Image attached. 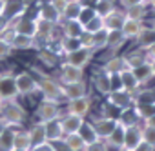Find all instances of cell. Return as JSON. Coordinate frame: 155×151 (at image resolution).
<instances>
[{
  "mask_svg": "<svg viewBox=\"0 0 155 151\" xmlns=\"http://www.w3.org/2000/svg\"><path fill=\"white\" fill-rule=\"evenodd\" d=\"M38 91L44 97L42 100H49V102H60L64 97V84H60V80H55L51 77H42L38 79Z\"/></svg>",
  "mask_w": 155,
  "mask_h": 151,
  "instance_id": "1",
  "label": "cell"
},
{
  "mask_svg": "<svg viewBox=\"0 0 155 151\" xmlns=\"http://www.w3.org/2000/svg\"><path fill=\"white\" fill-rule=\"evenodd\" d=\"M26 117H28V111L17 100L6 102V106L2 109V120L8 126H22L24 120H26Z\"/></svg>",
  "mask_w": 155,
  "mask_h": 151,
  "instance_id": "2",
  "label": "cell"
},
{
  "mask_svg": "<svg viewBox=\"0 0 155 151\" xmlns=\"http://www.w3.org/2000/svg\"><path fill=\"white\" fill-rule=\"evenodd\" d=\"M17 97H18V88H17L15 75L2 73L0 75V98L4 102H11L17 100Z\"/></svg>",
  "mask_w": 155,
  "mask_h": 151,
  "instance_id": "3",
  "label": "cell"
},
{
  "mask_svg": "<svg viewBox=\"0 0 155 151\" xmlns=\"http://www.w3.org/2000/svg\"><path fill=\"white\" fill-rule=\"evenodd\" d=\"M15 80H17V88H18V95L28 97L38 91V80L33 77L29 71H20L18 75H15Z\"/></svg>",
  "mask_w": 155,
  "mask_h": 151,
  "instance_id": "4",
  "label": "cell"
},
{
  "mask_svg": "<svg viewBox=\"0 0 155 151\" xmlns=\"http://www.w3.org/2000/svg\"><path fill=\"white\" fill-rule=\"evenodd\" d=\"M91 124H93V127H95V131H97L99 138L106 140V138L115 131V127L119 126V118H115V117H104V115H99V117H95V118L91 120Z\"/></svg>",
  "mask_w": 155,
  "mask_h": 151,
  "instance_id": "5",
  "label": "cell"
},
{
  "mask_svg": "<svg viewBox=\"0 0 155 151\" xmlns=\"http://www.w3.org/2000/svg\"><path fill=\"white\" fill-rule=\"evenodd\" d=\"M106 100H108L113 108H117L119 111H122V109H128V108H133V106H135V95H133L131 91H126V89L111 91V93L106 97Z\"/></svg>",
  "mask_w": 155,
  "mask_h": 151,
  "instance_id": "6",
  "label": "cell"
},
{
  "mask_svg": "<svg viewBox=\"0 0 155 151\" xmlns=\"http://www.w3.org/2000/svg\"><path fill=\"white\" fill-rule=\"evenodd\" d=\"M35 113H37V120L38 122H49V120H55V118L62 117L60 106L57 102H49V100H42Z\"/></svg>",
  "mask_w": 155,
  "mask_h": 151,
  "instance_id": "7",
  "label": "cell"
},
{
  "mask_svg": "<svg viewBox=\"0 0 155 151\" xmlns=\"http://www.w3.org/2000/svg\"><path fill=\"white\" fill-rule=\"evenodd\" d=\"M0 37H4L13 49H18V51H24V49H31L35 47V37H29V35H22V33H17V31H6L4 35H0Z\"/></svg>",
  "mask_w": 155,
  "mask_h": 151,
  "instance_id": "8",
  "label": "cell"
},
{
  "mask_svg": "<svg viewBox=\"0 0 155 151\" xmlns=\"http://www.w3.org/2000/svg\"><path fill=\"white\" fill-rule=\"evenodd\" d=\"M9 20H11V29H15L17 33L37 37V33H38V20L28 18V17H17V18H9Z\"/></svg>",
  "mask_w": 155,
  "mask_h": 151,
  "instance_id": "9",
  "label": "cell"
},
{
  "mask_svg": "<svg viewBox=\"0 0 155 151\" xmlns=\"http://www.w3.org/2000/svg\"><path fill=\"white\" fill-rule=\"evenodd\" d=\"M62 84H73V82H81L84 80V67H77L69 62L60 66V79Z\"/></svg>",
  "mask_w": 155,
  "mask_h": 151,
  "instance_id": "10",
  "label": "cell"
},
{
  "mask_svg": "<svg viewBox=\"0 0 155 151\" xmlns=\"http://www.w3.org/2000/svg\"><path fill=\"white\" fill-rule=\"evenodd\" d=\"M91 82H93V88H95V91H97L99 95L108 97V95L111 93V75L106 73L102 67H99V71L93 75Z\"/></svg>",
  "mask_w": 155,
  "mask_h": 151,
  "instance_id": "11",
  "label": "cell"
},
{
  "mask_svg": "<svg viewBox=\"0 0 155 151\" xmlns=\"http://www.w3.org/2000/svg\"><path fill=\"white\" fill-rule=\"evenodd\" d=\"M91 111V98L86 95V97H81V98H73V100H68V108H66V113H71V115H79V117H88Z\"/></svg>",
  "mask_w": 155,
  "mask_h": 151,
  "instance_id": "12",
  "label": "cell"
},
{
  "mask_svg": "<svg viewBox=\"0 0 155 151\" xmlns=\"http://www.w3.org/2000/svg\"><path fill=\"white\" fill-rule=\"evenodd\" d=\"M102 69L106 73H110V75H115V73H122V71L131 69V67H130V64H128L124 55H111V56H108L104 60Z\"/></svg>",
  "mask_w": 155,
  "mask_h": 151,
  "instance_id": "13",
  "label": "cell"
},
{
  "mask_svg": "<svg viewBox=\"0 0 155 151\" xmlns=\"http://www.w3.org/2000/svg\"><path fill=\"white\" fill-rule=\"evenodd\" d=\"M140 142H142V122H140V124L128 126V127H126V137H124V147H122V149L133 151Z\"/></svg>",
  "mask_w": 155,
  "mask_h": 151,
  "instance_id": "14",
  "label": "cell"
},
{
  "mask_svg": "<svg viewBox=\"0 0 155 151\" xmlns=\"http://www.w3.org/2000/svg\"><path fill=\"white\" fill-rule=\"evenodd\" d=\"M93 53H95V49L81 47V49H77V51H73V53L66 55V58H68V62H69V64H73V66H77V67H86V66L91 62Z\"/></svg>",
  "mask_w": 155,
  "mask_h": 151,
  "instance_id": "15",
  "label": "cell"
},
{
  "mask_svg": "<svg viewBox=\"0 0 155 151\" xmlns=\"http://www.w3.org/2000/svg\"><path fill=\"white\" fill-rule=\"evenodd\" d=\"M142 29H144V22L142 20H135V18H128V17L124 20L122 27H120V31L126 37V40H135L140 35Z\"/></svg>",
  "mask_w": 155,
  "mask_h": 151,
  "instance_id": "16",
  "label": "cell"
},
{
  "mask_svg": "<svg viewBox=\"0 0 155 151\" xmlns=\"http://www.w3.org/2000/svg\"><path fill=\"white\" fill-rule=\"evenodd\" d=\"M84 117H79V115H71V113H66L60 117V122H62V127H64V133L69 135V133H79L81 126L84 124Z\"/></svg>",
  "mask_w": 155,
  "mask_h": 151,
  "instance_id": "17",
  "label": "cell"
},
{
  "mask_svg": "<svg viewBox=\"0 0 155 151\" xmlns=\"http://www.w3.org/2000/svg\"><path fill=\"white\" fill-rule=\"evenodd\" d=\"M86 95H88V84H86V80L73 82V84H64V97L68 100L81 98V97H86Z\"/></svg>",
  "mask_w": 155,
  "mask_h": 151,
  "instance_id": "18",
  "label": "cell"
},
{
  "mask_svg": "<svg viewBox=\"0 0 155 151\" xmlns=\"http://www.w3.org/2000/svg\"><path fill=\"white\" fill-rule=\"evenodd\" d=\"M31 147H33V144H31L28 129L17 127L15 138H13V151H31Z\"/></svg>",
  "mask_w": 155,
  "mask_h": 151,
  "instance_id": "19",
  "label": "cell"
},
{
  "mask_svg": "<svg viewBox=\"0 0 155 151\" xmlns=\"http://www.w3.org/2000/svg\"><path fill=\"white\" fill-rule=\"evenodd\" d=\"M28 133H29V138H31V144L33 146H38L42 142H48V135H46V124L44 122H35L28 127Z\"/></svg>",
  "mask_w": 155,
  "mask_h": 151,
  "instance_id": "20",
  "label": "cell"
},
{
  "mask_svg": "<svg viewBox=\"0 0 155 151\" xmlns=\"http://www.w3.org/2000/svg\"><path fill=\"white\" fill-rule=\"evenodd\" d=\"M126 20V11H120L119 8L115 11H111L108 17H104V27L108 31H113V29H120L122 24Z\"/></svg>",
  "mask_w": 155,
  "mask_h": 151,
  "instance_id": "21",
  "label": "cell"
},
{
  "mask_svg": "<svg viewBox=\"0 0 155 151\" xmlns=\"http://www.w3.org/2000/svg\"><path fill=\"white\" fill-rule=\"evenodd\" d=\"M124 137H126V127L119 122V126L115 127V131L106 138V144L111 147V149H115V151H120L122 147H124Z\"/></svg>",
  "mask_w": 155,
  "mask_h": 151,
  "instance_id": "22",
  "label": "cell"
},
{
  "mask_svg": "<svg viewBox=\"0 0 155 151\" xmlns=\"http://www.w3.org/2000/svg\"><path fill=\"white\" fill-rule=\"evenodd\" d=\"M126 42H128V40H126V37L122 35V31H120V29H113V31L108 33V44H106V49H110L113 55H117V51H119Z\"/></svg>",
  "mask_w": 155,
  "mask_h": 151,
  "instance_id": "23",
  "label": "cell"
},
{
  "mask_svg": "<svg viewBox=\"0 0 155 151\" xmlns=\"http://www.w3.org/2000/svg\"><path fill=\"white\" fill-rule=\"evenodd\" d=\"M133 73H135V77H137V80H139L140 88L148 86V84L155 79V75H153V69H151V64H150V62H146V64H142V66L135 67V69H133Z\"/></svg>",
  "mask_w": 155,
  "mask_h": 151,
  "instance_id": "24",
  "label": "cell"
},
{
  "mask_svg": "<svg viewBox=\"0 0 155 151\" xmlns=\"http://www.w3.org/2000/svg\"><path fill=\"white\" fill-rule=\"evenodd\" d=\"M124 56H126V60H128V64H130V67H131V69H135V67H139V66H142V64L150 62V60H148V56H146V51H144L142 47H139V46H137V49L128 51Z\"/></svg>",
  "mask_w": 155,
  "mask_h": 151,
  "instance_id": "25",
  "label": "cell"
},
{
  "mask_svg": "<svg viewBox=\"0 0 155 151\" xmlns=\"http://www.w3.org/2000/svg\"><path fill=\"white\" fill-rule=\"evenodd\" d=\"M44 124H46L48 140H58V138H64V137H66L60 118H55V120H49V122H44Z\"/></svg>",
  "mask_w": 155,
  "mask_h": 151,
  "instance_id": "26",
  "label": "cell"
},
{
  "mask_svg": "<svg viewBox=\"0 0 155 151\" xmlns=\"http://www.w3.org/2000/svg\"><path fill=\"white\" fill-rule=\"evenodd\" d=\"M17 127H22V126H6V129L0 135V151H13V138H15Z\"/></svg>",
  "mask_w": 155,
  "mask_h": 151,
  "instance_id": "27",
  "label": "cell"
},
{
  "mask_svg": "<svg viewBox=\"0 0 155 151\" xmlns=\"http://www.w3.org/2000/svg\"><path fill=\"white\" fill-rule=\"evenodd\" d=\"M119 122L124 126V127H128V126H133V124H140L142 120H140V117H139V113H137V109H135V106L133 108H128V109H122L120 113H119Z\"/></svg>",
  "mask_w": 155,
  "mask_h": 151,
  "instance_id": "28",
  "label": "cell"
},
{
  "mask_svg": "<svg viewBox=\"0 0 155 151\" xmlns=\"http://www.w3.org/2000/svg\"><path fill=\"white\" fill-rule=\"evenodd\" d=\"M120 80H122V86H124L126 91L135 93L137 89H140V84H139V80H137V77H135L133 69H126V71H122V73H120Z\"/></svg>",
  "mask_w": 155,
  "mask_h": 151,
  "instance_id": "29",
  "label": "cell"
},
{
  "mask_svg": "<svg viewBox=\"0 0 155 151\" xmlns=\"http://www.w3.org/2000/svg\"><path fill=\"white\" fill-rule=\"evenodd\" d=\"M82 9H84V6L81 4V0H69V4H68V8H66L62 17L66 20H79Z\"/></svg>",
  "mask_w": 155,
  "mask_h": 151,
  "instance_id": "30",
  "label": "cell"
},
{
  "mask_svg": "<svg viewBox=\"0 0 155 151\" xmlns=\"http://www.w3.org/2000/svg\"><path fill=\"white\" fill-rule=\"evenodd\" d=\"M79 135L82 137V140L86 142V146H88V144H91V142H95V140H99V135H97V131H95L93 124H91V122H88V120H84V124L81 126Z\"/></svg>",
  "mask_w": 155,
  "mask_h": 151,
  "instance_id": "31",
  "label": "cell"
},
{
  "mask_svg": "<svg viewBox=\"0 0 155 151\" xmlns=\"http://www.w3.org/2000/svg\"><path fill=\"white\" fill-rule=\"evenodd\" d=\"M81 47H82V42H81V38H77V37H64L60 40V49H62L64 55H69V53L81 49Z\"/></svg>",
  "mask_w": 155,
  "mask_h": 151,
  "instance_id": "32",
  "label": "cell"
},
{
  "mask_svg": "<svg viewBox=\"0 0 155 151\" xmlns=\"http://www.w3.org/2000/svg\"><path fill=\"white\" fill-rule=\"evenodd\" d=\"M62 15L51 6V2H48V4H44L42 8H40V11H38V20H49V22H58V18H60Z\"/></svg>",
  "mask_w": 155,
  "mask_h": 151,
  "instance_id": "33",
  "label": "cell"
},
{
  "mask_svg": "<svg viewBox=\"0 0 155 151\" xmlns=\"http://www.w3.org/2000/svg\"><path fill=\"white\" fill-rule=\"evenodd\" d=\"M126 11V17L128 18H135V20H146L148 18V4H139V6H133L130 9H124Z\"/></svg>",
  "mask_w": 155,
  "mask_h": 151,
  "instance_id": "34",
  "label": "cell"
},
{
  "mask_svg": "<svg viewBox=\"0 0 155 151\" xmlns=\"http://www.w3.org/2000/svg\"><path fill=\"white\" fill-rule=\"evenodd\" d=\"M64 138H66V142H68L69 151H84V149H86V142L82 140V137H81L79 133H69V135H66Z\"/></svg>",
  "mask_w": 155,
  "mask_h": 151,
  "instance_id": "35",
  "label": "cell"
},
{
  "mask_svg": "<svg viewBox=\"0 0 155 151\" xmlns=\"http://www.w3.org/2000/svg\"><path fill=\"white\" fill-rule=\"evenodd\" d=\"M133 95H135V104L155 102V89H151V88H146V86H144V89L140 88V89H137Z\"/></svg>",
  "mask_w": 155,
  "mask_h": 151,
  "instance_id": "36",
  "label": "cell"
},
{
  "mask_svg": "<svg viewBox=\"0 0 155 151\" xmlns=\"http://www.w3.org/2000/svg\"><path fill=\"white\" fill-rule=\"evenodd\" d=\"M84 33V26L79 20H68L64 26V37H77L81 38V35Z\"/></svg>",
  "mask_w": 155,
  "mask_h": 151,
  "instance_id": "37",
  "label": "cell"
},
{
  "mask_svg": "<svg viewBox=\"0 0 155 151\" xmlns=\"http://www.w3.org/2000/svg\"><path fill=\"white\" fill-rule=\"evenodd\" d=\"M117 6H115V0H97L95 2V11L97 15H101L102 18L108 17L111 11H115Z\"/></svg>",
  "mask_w": 155,
  "mask_h": 151,
  "instance_id": "38",
  "label": "cell"
},
{
  "mask_svg": "<svg viewBox=\"0 0 155 151\" xmlns=\"http://www.w3.org/2000/svg\"><path fill=\"white\" fill-rule=\"evenodd\" d=\"M55 22H49V20H38V37L42 38V40H49L51 38V35H53V31H55V26H53Z\"/></svg>",
  "mask_w": 155,
  "mask_h": 151,
  "instance_id": "39",
  "label": "cell"
},
{
  "mask_svg": "<svg viewBox=\"0 0 155 151\" xmlns=\"http://www.w3.org/2000/svg\"><path fill=\"white\" fill-rule=\"evenodd\" d=\"M101 29H106V27H104V18H102L101 15H95V17L84 26V31H88V33H97V31H101Z\"/></svg>",
  "mask_w": 155,
  "mask_h": 151,
  "instance_id": "40",
  "label": "cell"
},
{
  "mask_svg": "<svg viewBox=\"0 0 155 151\" xmlns=\"http://www.w3.org/2000/svg\"><path fill=\"white\" fill-rule=\"evenodd\" d=\"M135 109L140 117V120L155 115V102H148V104H135Z\"/></svg>",
  "mask_w": 155,
  "mask_h": 151,
  "instance_id": "41",
  "label": "cell"
},
{
  "mask_svg": "<svg viewBox=\"0 0 155 151\" xmlns=\"http://www.w3.org/2000/svg\"><path fill=\"white\" fill-rule=\"evenodd\" d=\"M108 29H101L97 33H93V40H95V51L97 49H106V44H108Z\"/></svg>",
  "mask_w": 155,
  "mask_h": 151,
  "instance_id": "42",
  "label": "cell"
},
{
  "mask_svg": "<svg viewBox=\"0 0 155 151\" xmlns=\"http://www.w3.org/2000/svg\"><path fill=\"white\" fill-rule=\"evenodd\" d=\"M84 151H111V147H110V146L106 144V140L99 138V140H95V142L88 144Z\"/></svg>",
  "mask_w": 155,
  "mask_h": 151,
  "instance_id": "43",
  "label": "cell"
},
{
  "mask_svg": "<svg viewBox=\"0 0 155 151\" xmlns=\"http://www.w3.org/2000/svg\"><path fill=\"white\" fill-rule=\"evenodd\" d=\"M38 58H40V62H42L44 66H48V67L57 66V55H53V53H49V51H40Z\"/></svg>",
  "mask_w": 155,
  "mask_h": 151,
  "instance_id": "44",
  "label": "cell"
},
{
  "mask_svg": "<svg viewBox=\"0 0 155 151\" xmlns=\"http://www.w3.org/2000/svg\"><path fill=\"white\" fill-rule=\"evenodd\" d=\"M11 51H13L11 44L4 37H0V60H6L8 56H11Z\"/></svg>",
  "mask_w": 155,
  "mask_h": 151,
  "instance_id": "45",
  "label": "cell"
},
{
  "mask_svg": "<svg viewBox=\"0 0 155 151\" xmlns=\"http://www.w3.org/2000/svg\"><path fill=\"white\" fill-rule=\"evenodd\" d=\"M142 140L150 142L155 146V127H148V126H142Z\"/></svg>",
  "mask_w": 155,
  "mask_h": 151,
  "instance_id": "46",
  "label": "cell"
},
{
  "mask_svg": "<svg viewBox=\"0 0 155 151\" xmlns=\"http://www.w3.org/2000/svg\"><path fill=\"white\" fill-rule=\"evenodd\" d=\"M49 144L53 146V149H55V151H69V147H68V142H66V138H58V140H49Z\"/></svg>",
  "mask_w": 155,
  "mask_h": 151,
  "instance_id": "47",
  "label": "cell"
},
{
  "mask_svg": "<svg viewBox=\"0 0 155 151\" xmlns=\"http://www.w3.org/2000/svg\"><path fill=\"white\" fill-rule=\"evenodd\" d=\"M49 2H51V6H53L60 15H64L66 8H68V4H69V0H49Z\"/></svg>",
  "mask_w": 155,
  "mask_h": 151,
  "instance_id": "48",
  "label": "cell"
},
{
  "mask_svg": "<svg viewBox=\"0 0 155 151\" xmlns=\"http://www.w3.org/2000/svg\"><path fill=\"white\" fill-rule=\"evenodd\" d=\"M119 4L122 9H130L133 6H139V4H144V0H119Z\"/></svg>",
  "mask_w": 155,
  "mask_h": 151,
  "instance_id": "49",
  "label": "cell"
},
{
  "mask_svg": "<svg viewBox=\"0 0 155 151\" xmlns=\"http://www.w3.org/2000/svg\"><path fill=\"white\" fill-rule=\"evenodd\" d=\"M133 151H155V146L153 144H150V142H146V140H142Z\"/></svg>",
  "mask_w": 155,
  "mask_h": 151,
  "instance_id": "50",
  "label": "cell"
},
{
  "mask_svg": "<svg viewBox=\"0 0 155 151\" xmlns=\"http://www.w3.org/2000/svg\"><path fill=\"white\" fill-rule=\"evenodd\" d=\"M31 151H55V149H53V146H51L49 140H48V142H42V144H38V146H33Z\"/></svg>",
  "mask_w": 155,
  "mask_h": 151,
  "instance_id": "51",
  "label": "cell"
},
{
  "mask_svg": "<svg viewBox=\"0 0 155 151\" xmlns=\"http://www.w3.org/2000/svg\"><path fill=\"white\" fill-rule=\"evenodd\" d=\"M144 51H146V56H148V60L151 62V60H155V42L153 44H150V46H146L144 47Z\"/></svg>",
  "mask_w": 155,
  "mask_h": 151,
  "instance_id": "52",
  "label": "cell"
},
{
  "mask_svg": "<svg viewBox=\"0 0 155 151\" xmlns=\"http://www.w3.org/2000/svg\"><path fill=\"white\" fill-rule=\"evenodd\" d=\"M142 126H148V127H155V115H151V117L144 118V120H142Z\"/></svg>",
  "mask_w": 155,
  "mask_h": 151,
  "instance_id": "53",
  "label": "cell"
},
{
  "mask_svg": "<svg viewBox=\"0 0 155 151\" xmlns=\"http://www.w3.org/2000/svg\"><path fill=\"white\" fill-rule=\"evenodd\" d=\"M6 126H8V124H6V122L2 120V117H0V135H2V131L6 129Z\"/></svg>",
  "mask_w": 155,
  "mask_h": 151,
  "instance_id": "54",
  "label": "cell"
},
{
  "mask_svg": "<svg viewBox=\"0 0 155 151\" xmlns=\"http://www.w3.org/2000/svg\"><path fill=\"white\" fill-rule=\"evenodd\" d=\"M4 9H6V0H0V15L4 13Z\"/></svg>",
  "mask_w": 155,
  "mask_h": 151,
  "instance_id": "55",
  "label": "cell"
},
{
  "mask_svg": "<svg viewBox=\"0 0 155 151\" xmlns=\"http://www.w3.org/2000/svg\"><path fill=\"white\" fill-rule=\"evenodd\" d=\"M148 8H151V9H153V11H155V0H151V2H150V4H148Z\"/></svg>",
  "mask_w": 155,
  "mask_h": 151,
  "instance_id": "56",
  "label": "cell"
},
{
  "mask_svg": "<svg viewBox=\"0 0 155 151\" xmlns=\"http://www.w3.org/2000/svg\"><path fill=\"white\" fill-rule=\"evenodd\" d=\"M4 106H6V102H4L2 98H0V113H2V109H4Z\"/></svg>",
  "mask_w": 155,
  "mask_h": 151,
  "instance_id": "57",
  "label": "cell"
},
{
  "mask_svg": "<svg viewBox=\"0 0 155 151\" xmlns=\"http://www.w3.org/2000/svg\"><path fill=\"white\" fill-rule=\"evenodd\" d=\"M150 64H151V69H153V75H155V60H151Z\"/></svg>",
  "mask_w": 155,
  "mask_h": 151,
  "instance_id": "58",
  "label": "cell"
},
{
  "mask_svg": "<svg viewBox=\"0 0 155 151\" xmlns=\"http://www.w3.org/2000/svg\"><path fill=\"white\" fill-rule=\"evenodd\" d=\"M150 2H151V0H144V4H150Z\"/></svg>",
  "mask_w": 155,
  "mask_h": 151,
  "instance_id": "59",
  "label": "cell"
},
{
  "mask_svg": "<svg viewBox=\"0 0 155 151\" xmlns=\"http://www.w3.org/2000/svg\"><path fill=\"white\" fill-rule=\"evenodd\" d=\"M120 151H130V149H120Z\"/></svg>",
  "mask_w": 155,
  "mask_h": 151,
  "instance_id": "60",
  "label": "cell"
},
{
  "mask_svg": "<svg viewBox=\"0 0 155 151\" xmlns=\"http://www.w3.org/2000/svg\"><path fill=\"white\" fill-rule=\"evenodd\" d=\"M153 18H155V11H153Z\"/></svg>",
  "mask_w": 155,
  "mask_h": 151,
  "instance_id": "61",
  "label": "cell"
},
{
  "mask_svg": "<svg viewBox=\"0 0 155 151\" xmlns=\"http://www.w3.org/2000/svg\"><path fill=\"white\" fill-rule=\"evenodd\" d=\"M0 75H2V73H0Z\"/></svg>",
  "mask_w": 155,
  "mask_h": 151,
  "instance_id": "62",
  "label": "cell"
}]
</instances>
